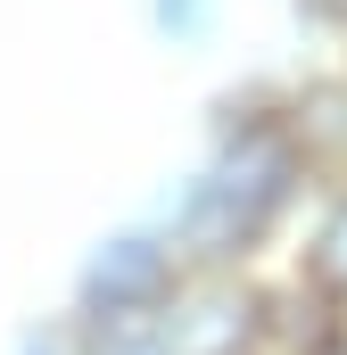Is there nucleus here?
Masks as SVG:
<instances>
[{
	"instance_id": "obj_1",
	"label": "nucleus",
	"mask_w": 347,
	"mask_h": 355,
	"mask_svg": "<svg viewBox=\"0 0 347 355\" xmlns=\"http://www.w3.org/2000/svg\"><path fill=\"white\" fill-rule=\"evenodd\" d=\"M314 174L281 132V75H240L207 99L198 157L149 207L190 272H257V257L306 215Z\"/></svg>"
},
{
	"instance_id": "obj_2",
	"label": "nucleus",
	"mask_w": 347,
	"mask_h": 355,
	"mask_svg": "<svg viewBox=\"0 0 347 355\" xmlns=\"http://www.w3.org/2000/svg\"><path fill=\"white\" fill-rule=\"evenodd\" d=\"M190 281V265L174 257V232L158 215H133L116 232H99L75 265V322H124V314H158L174 306V289Z\"/></svg>"
},
{
	"instance_id": "obj_3",
	"label": "nucleus",
	"mask_w": 347,
	"mask_h": 355,
	"mask_svg": "<svg viewBox=\"0 0 347 355\" xmlns=\"http://www.w3.org/2000/svg\"><path fill=\"white\" fill-rule=\"evenodd\" d=\"M281 132L289 149L306 157L314 190L323 182H347V58H306L281 75Z\"/></svg>"
},
{
	"instance_id": "obj_4",
	"label": "nucleus",
	"mask_w": 347,
	"mask_h": 355,
	"mask_svg": "<svg viewBox=\"0 0 347 355\" xmlns=\"http://www.w3.org/2000/svg\"><path fill=\"white\" fill-rule=\"evenodd\" d=\"M289 272H298L306 289H323V297L347 306V182H323V190L306 198V232H298Z\"/></svg>"
},
{
	"instance_id": "obj_5",
	"label": "nucleus",
	"mask_w": 347,
	"mask_h": 355,
	"mask_svg": "<svg viewBox=\"0 0 347 355\" xmlns=\"http://www.w3.org/2000/svg\"><path fill=\"white\" fill-rule=\"evenodd\" d=\"M141 25H149L158 50L190 58V50H215V33H223V0H141Z\"/></svg>"
},
{
	"instance_id": "obj_6",
	"label": "nucleus",
	"mask_w": 347,
	"mask_h": 355,
	"mask_svg": "<svg viewBox=\"0 0 347 355\" xmlns=\"http://www.w3.org/2000/svg\"><path fill=\"white\" fill-rule=\"evenodd\" d=\"M289 17L306 25V42H323V50H347V0H289Z\"/></svg>"
},
{
	"instance_id": "obj_7",
	"label": "nucleus",
	"mask_w": 347,
	"mask_h": 355,
	"mask_svg": "<svg viewBox=\"0 0 347 355\" xmlns=\"http://www.w3.org/2000/svg\"><path fill=\"white\" fill-rule=\"evenodd\" d=\"M17 355H83V331H75V314L67 322H50V331H25V347Z\"/></svg>"
},
{
	"instance_id": "obj_8",
	"label": "nucleus",
	"mask_w": 347,
	"mask_h": 355,
	"mask_svg": "<svg viewBox=\"0 0 347 355\" xmlns=\"http://www.w3.org/2000/svg\"><path fill=\"white\" fill-rule=\"evenodd\" d=\"M339 58H347V50H339Z\"/></svg>"
}]
</instances>
